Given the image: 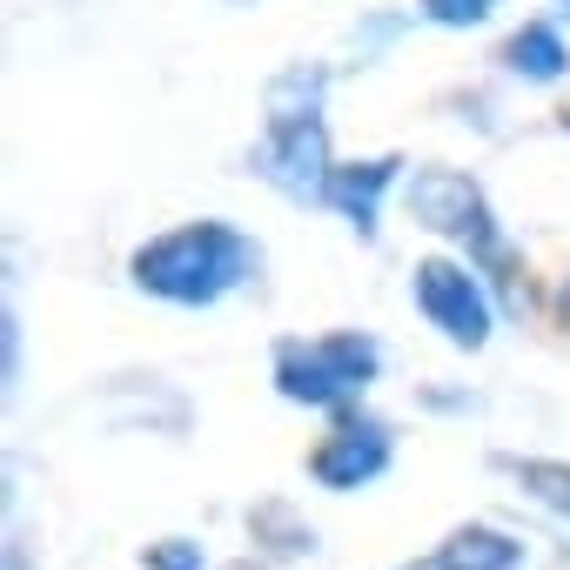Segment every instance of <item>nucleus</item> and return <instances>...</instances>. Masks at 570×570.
I'll list each match as a JSON object with an SVG mask.
<instances>
[{
	"instance_id": "nucleus-2",
	"label": "nucleus",
	"mask_w": 570,
	"mask_h": 570,
	"mask_svg": "<svg viewBox=\"0 0 570 570\" xmlns=\"http://www.w3.org/2000/svg\"><path fill=\"white\" fill-rule=\"evenodd\" d=\"M410 215H416V228H430L436 242H450L476 275H490L503 296H517V289H523V275H517V248H510V235L497 228V208H490V195H483V181H476V175L443 168V161L416 168V175H410Z\"/></svg>"
},
{
	"instance_id": "nucleus-9",
	"label": "nucleus",
	"mask_w": 570,
	"mask_h": 570,
	"mask_svg": "<svg viewBox=\"0 0 570 570\" xmlns=\"http://www.w3.org/2000/svg\"><path fill=\"white\" fill-rule=\"evenodd\" d=\"M517 563H523V543L490 523H463L430 550V570H517Z\"/></svg>"
},
{
	"instance_id": "nucleus-5",
	"label": "nucleus",
	"mask_w": 570,
	"mask_h": 570,
	"mask_svg": "<svg viewBox=\"0 0 570 570\" xmlns=\"http://www.w3.org/2000/svg\"><path fill=\"white\" fill-rule=\"evenodd\" d=\"M336 155H330V121L309 115V121H262V141L248 148V175L268 181L275 195H289L303 208H323L330 202V181H336Z\"/></svg>"
},
{
	"instance_id": "nucleus-8",
	"label": "nucleus",
	"mask_w": 570,
	"mask_h": 570,
	"mask_svg": "<svg viewBox=\"0 0 570 570\" xmlns=\"http://www.w3.org/2000/svg\"><path fill=\"white\" fill-rule=\"evenodd\" d=\"M503 75H517V81H530V88H550V81H563L570 75V48H563V35L550 28V21H523L510 41H503Z\"/></svg>"
},
{
	"instance_id": "nucleus-7",
	"label": "nucleus",
	"mask_w": 570,
	"mask_h": 570,
	"mask_svg": "<svg viewBox=\"0 0 570 570\" xmlns=\"http://www.w3.org/2000/svg\"><path fill=\"white\" fill-rule=\"evenodd\" d=\"M396 175H403V155H376V161H343L336 168V181H330V202L323 208H336L363 242H376V222H383V195L396 188Z\"/></svg>"
},
{
	"instance_id": "nucleus-11",
	"label": "nucleus",
	"mask_w": 570,
	"mask_h": 570,
	"mask_svg": "<svg viewBox=\"0 0 570 570\" xmlns=\"http://www.w3.org/2000/svg\"><path fill=\"white\" fill-rule=\"evenodd\" d=\"M423 8V21H436V28H483L503 0H416Z\"/></svg>"
},
{
	"instance_id": "nucleus-12",
	"label": "nucleus",
	"mask_w": 570,
	"mask_h": 570,
	"mask_svg": "<svg viewBox=\"0 0 570 570\" xmlns=\"http://www.w3.org/2000/svg\"><path fill=\"white\" fill-rule=\"evenodd\" d=\"M148 570H208L202 563V550L195 543H181V537H168V543H148V557H141Z\"/></svg>"
},
{
	"instance_id": "nucleus-3",
	"label": "nucleus",
	"mask_w": 570,
	"mask_h": 570,
	"mask_svg": "<svg viewBox=\"0 0 570 570\" xmlns=\"http://www.w3.org/2000/svg\"><path fill=\"white\" fill-rule=\"evenodd\" d=\"M383 376V343L363 330H323V336H282L268 356V383L296 410H336L363 403V390Z\"/></svg>"
},
{
	"instance_id": "nucleus-14",
	"label": "nucleus",
	"mask_w": 570,
	"mask_h": 570,
	"mask_svg": "<svg viewBox=\"0 0 570 570\" xmlns=\"http://www.w3.org/2000/svg\"><path fill=\"white\" fill-rule=\"evenodd\" d=\"M228 8H242V0H228Z\"/></svg>"
},
{
	"instance_id": "nucleus-10",
	"label": "nucleus",
	"mask_w": 570,
	"mask_h": 570,
	"mask_svg": "<svg viewBox=\"0 0 570 570\" xmlns=\"http://www.w3.org/2000/svg\"><path fill=\"white\" fill-rule=\"evenodd\" d=\"M503 470L523 483V497H537L543 510L570 517V463H557V456H503Z\"/></svg>"
},
{
	"instance_id": "nucleus-13",
	"label": "nucleus",
	"mask_w": 570,
	"mask_h": 570,
	"mask_svg": "<svg viewBox=\"0 0 570 570\" xmlns=\"http://www.w3.org/2000/svg\"><path fill=\"white\" fill-rule=\"evenodd\" d=\"M8 570H28V557H21V550H8Z\"/></svg>"
},
{
	"instance_id": "nucleus-4",
	"label": "nucleus",
	"mask_w": 570,
	"mask_h": 570,
	"mask_svg": "<svg viewBox=\"0 0 570 570\" xmlns=\"http://www.w3.org/2000/svg\"><path fill=\"white\" fill-rule=\"evenodd\" d=\"M410 303L416 316L463 356H476L490 336H497V296L490 282L470 268V262H450V255H430L410 268Z\"/></svg>"
},
{
	"instance_id": "nucleus-6",
	"label": "nucleus",
	"mask_w": 570,
	"mask_h": 570,
	"mask_svg": "<svg viewBox=\"0 0 570 570\" xmlns=\"http://www.w3.org/2000/svg\"><path fill=\"white\" fill-rule=\"evenodd\" d=\"M390 456H396L390 423L350 410V416H336V430L309 450V476H316L323 490H363V483H376V476L390 470Z\"/></svg>"
},
{
	"instance_id": "nucleus-15",
	"label": "nucleus",
	"mask_w": 570,
	"mask_h": 570,
	"mask_svg": "<svg viewBox=\"0 0 570 570\" xmlns=\"http://www.w3.org/2000/svg\"><path fill=\"white\" fill-rule=\"evenodd\" d=\"M557 8H570V0H557Z\"/></svg>"
},
{
	"instance_id": "nucleus-1",
	"label": "nucleus",
	"mask_w": 570,
	"mask_h": 570,
	"mask_svg": "<svg viewBox=\"0 0 570 570\" xmlns=\"http://www.w3.org/2000/svg\"><path fill=\"white\" fill-rule=\"evenodd\" d=\"M128 275L135 289L155 296V303H175V309H215L222 296L248 289L262 275V242L242 235L235 222H175L161 235H148L135 255H128Z\"/></svg>"
},
{
	"instance_id": "nucleus-16",
	"label": "nucleus",
	"mask_w": 570,
	"mask_h": 570,
	"mask_svg": "<svg viewBox=\"0 0 570 570\" xmlns=\"http://www.w3.org/2000/svg\"><path fill=\"white\" fill-rule=\"evenodd\" d=\"M563 128H570V121H563Z\"/></svg>"
}]
</instances>
